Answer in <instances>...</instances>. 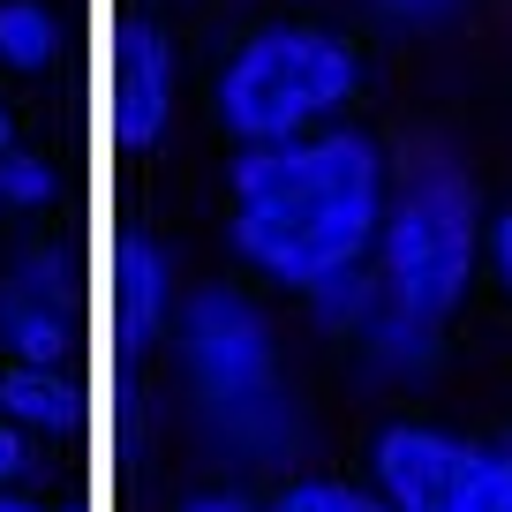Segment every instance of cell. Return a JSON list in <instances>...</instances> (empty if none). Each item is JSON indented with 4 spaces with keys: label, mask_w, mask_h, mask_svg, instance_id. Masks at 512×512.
Wrapping results in <instances>:
<instances>
[{
    "label": "cell",
    "mask_w": 512,
    "mask_h": 512,
    "mask_svg": "<svg viewBox=\"0 0 512 512\" xmlns=\"http://www.w3.org/2000/svg\"><path fill=\"white\" fill-rule=\"evenodd\" d=\"M31 467V445H23V422H0V490Z\"/></svg>",
    "instance_id": "16"
},
{
    "label": "cell",
    "mask_w": 512,
    "mask_h": 512,
    "mask_svg": "<svg viewBox=\"0 0 512 512\" xmlns=\"http://www.w3.org/2000/svg\"><path fill=\"white\" fill-rule=\"evenodd\" d=\"M377 8L384 16H445L452 0H377Z\"/></svg>",
    "instance_id": "18"
},
{
    "label": "cell",
    "mask_w": 512,
    "mask_h": 512,
    "mask_svg": "<svg viewBox=\"0 0 512 512\" xmlns=\"http://www.w3.org/2000/svg\"><path fill=\"white\" fill-rule=\"evenodd\" d=\"M0 512H46V505H31V497H23L16 482H8V490H0Z\"/></svg>",
    "instance_id": "19"
},
{
    "label": "cell",
    "mask_w": 512,
    "mask_h": 512,
    "mask_svg": "<svg viewBox=\"0 0 512 512\" xmlns=\"http://www.w3.org/2000/svg\"><path fill=\"white\" fill-rule=\"evenodd\" d=\"M302 302H309V317H317L324 332H354V339H362L369 309H377V272H369V264H354V272H332V279H317Z\"/></svg>",
    "instance_id": "9"
},
{
    "label": "cell",
    "mask_w": 512,
    "mask_h": 512,
    "mask_svg": "<svg viewBox=\"0 0 512 512\" xmlns=\"http://www.w3.org/2000/svg\"><path fill=\"white\" fill-rule=\"evenodd\" d=\"M8 144H16V121H8V106H0V151H8Z\"/></svg>",
    "instance_id": "20"
},
{
    "label": "cell",
    "mask_w": 512,
    "mask_h": 512,
    "mask_svg": "<svg viewBox=\"0 0 512 512\" xmlns=\"http://www.w3.org/2000/svg\"><path fill=\"white\" fill-rule=\"evenodd\" d=\"M384 204H392L384 144L339 121L302 128V136H272V144H241L234 174H226L234 256L256 279L294 287V294L369 264Z\"/></svg>",
    "instance_id": "1"
},
{
    "label": "cell",
    "mask_w": 512,
    "mask_h": 512,
    "mask_svg": "<svg viewBox=\"0 0 512 512\" xmlns=\"http://www.w3.org/2000/svg\"><path fill=\"white\" fill-rule=\"evenodd\" d=\"M0 339L16 347V362H68V317L61 302H38L31 287H0Z\"/></svg>",
    "instance_id": "7"
},
{
    "label": "cell",
    "mask_w": 512,
    "mask_h": 512,
    "mask_svg": "<svg viewBox=\"0 0 512 512\" xmlns=\"http://www.w3.org/2000/svg\"><path fill=\"white\" fill-rule=\"evenodd\" d=\"M264 512H400L384 490H369V482H339V475H302L287 482V490L272 497Z\"/></svg>",
    "instance_id": "11"
},
{
    "label": "cell",
    "mask_w": 512,
    "mask_h": 512,
    "mask_svg": "<svg viewBox=\"0 0 512 512\" xmlns=\"http://www.w3.org/2000/svg\"><path fill=\"white\" fill-rule=\"evenodd\" d=\"M181 377L196 392L204 430L241 467H279L302 445V407L279 377L272 317L241 287H196L181 302Z\"/></svg>",
    "instance_id": "3"
},
{
    "label": "cell",
    "mask_w": 512,
    "mask_h": 512,
    "mask_svg": "<svg viewBox=\"0 0 512 512\" xmlns=\"http://www.w3.org/2000/svg\"><path fill=\"white\" fill-rule=\"evenodd\" d=\"M0 407H8V422H23V430H68V422H76V384H68L61 369H46V362H16L0 377Z\"/></svg>",
    "instance_id": "8"
},
{
    "label": "cell",
    "mask_w": 512,
    "mask_h": 512,
    "mask_svg": "<svg viewBox=\"0 0 512 512\" xmlns=\"http://www.w3.org/2000/svg\"><path fill=\"white\" fill-rule=\"evenodd\" d=\"M166 98H174V53H166L159 31H136L121 38V136L128 144H151L166 128Z\"/></svg>",
    "instance_id": "6"
},
{
    "label": "cell",
    "mask_w": 512,
    "mask_h": 512,
    "mask_svg": "<svg viewBox=\"0 0 512 512\" xmlns=\"http://www.w3.org/2000/svg\"><path fill=\"white\" fill-rule=\"evenodd\" d=\"M482 256H490V272H497V287L512 294V204L497 211L490 226H482Z\"/></svg>",
    "instance_id": "15"
},
{
    "label": "cell",
    "mask_w": 512,
    "mask_h": 512,
    "mask_svg": "<svg viewBox=\"0 0 512 512\" xmlns=\"http://www.w3.org/2000/svg\"><path fill=\"white\" fill-rule=\"evenodd\" d=\"M174 512H264V505H249L241 490H196V497H181Z\"/></svg>",
    "instance_id": "17"
},
{
    "label": "cell",
    "mask_w": 512,
    "mask_h": 512,
    "mask_svg": "<svg viewBox=\"0 0 512 512\" xmlns=\"http://www.w3.org/2000/svg\"><path fill=\"white\" fill-rule=\"evenodd\" d=\"M53 196H61V174H53L46 159H31V151H0V204H23V211H46Z\"/></svg>",
    "instance_id": "14"
},
{
    "label": "cell",
    "mask_w": 512,
    "mask_h": 512,
    "mask_svg": "<svg viewBox=\"0 0 512 512\" xmlns=\"http://www.w3.org/2000/svg\"><path fill=\"white\" fill-rule=\"evenodd\" d=\"M354 91H362V61L347 38L317 31V23H264L226 53L211 113L234 144H272V136L339 121Z\"/></svg>",
    "instance_id": "4"
},
{
    "label": "cell",
    "mask_w": 512,
    "mask_h": 512,
    "mask_svg": "<svg viewBox=\"0 0 512 512\" xmlns=\"http://www.w3.org/2000/svg\"><path fill=\"white\" fill-rule=\"evenodd\" d=\"M159 294H166L159 249H144V241H136V249L121 256V309H128V324H136V332H151V324H159Z\"/></svg>",
    "instance_id": "13"
},
{
    "label": "cell",
    "mask_w": 512,
    "mask_h": 512,
    "mask_svg": "<svg viewBox=\"0 0 512 512\" xmlns=\"http://www.w3.org/2000/svg\"><path fill=\"white\" fill-rule=\"evenodd\" d=\"M482 264V211L460 166L422 159L407 166V181L392 189L369 249L377 272V309L362 324V354L384 377H422L445 347L452 309L467 302V279Z\"/></svg>",
    "instance_id": "2"
},
{
    "label": "cell",
    "mask_w": 512,
    "mask_h": 512,
    "mask_svg": "<svg viewBox=\"0 0 512 512\" xmlns=\"http://www.w3.org/2000/svg\"><path fill=\"white\" fill-rule=\"evenodd\" d=\"M452 512H512V437L467 452V482Z\"/></svg>",
    "instance_id": "12"
},
{
    "label": "cell",
    "mask_w": 512,
    "mask_h": 512,
    "mask_svg": "<svg viewBox=\"0 0 512 512\" xmlns=\"http://www.w3.org/2000/svg\"><path fill=\"white\" fill-rule=\"evenodd\" d=\"M53 46H61V23L38 8V0H0V61L8 68H46L53 61Z\"/></svg>",
    "instance_id": "10"
},
{
    "label": "cell",
    "mask_w": 512,
    "mask_h": 512,
    "mask_svg": "<svg viewBox=\"0 0 512 512\" xmlns=\"http://www.w3.org/2000/svg\"><path fill=\"white\" fill-rule=\"evenodd\" d=\"M467 452L437 422H384L369 437V490H384L400 512H452L467 482Z\"/></svg>",
    "instance_id": "5"
}]
</instances>
